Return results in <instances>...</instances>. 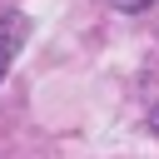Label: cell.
<instances>
[{"mask_svg":"<svg viewBox=\"0 0 159 159\" xmlns=\"http://www.w3.org/2000/svg\"><path fill=\"white\" fill-rule=\"evenodd\" d=\"M149 124H154V134H159V109H154V114H149Z\"/></svg>","mask_w":159,"mask_h":159,"instance_id":"3957f363","label":"cell"},{"mask_svg":"<svg viewBox=\"0 0 159 159\" xmlns=\"http://www.w3.org/2000/svg\"><path fill=\"white\" fill-rule=\"evenodd\" d=\"M109 5H119V10H144L149 0H109Z\"/></svg>","mask_w":159,"mask_h":159,"instance_id":"7a4b0ae2","label":"cell"},{"mask_svg":"<svg viewBox=\"0 0 159 159\" xmlns=\"http://www.w3.org/2000/svg\"><path fill=\"white\" fill-rule=\"evenodd\" d=\"M25 35H30V20H25L20 10H5V15H0V80H5V70L15 65Z\"/></svg>","mask_w":159,"mask_h":159,"instance_id":"6da1fadb","label":"cell"}]
</instances>
